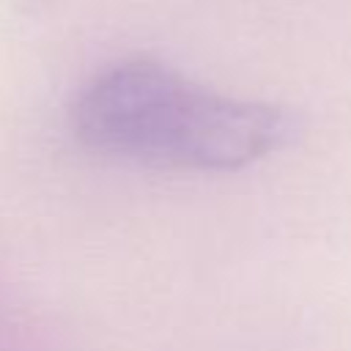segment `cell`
Masks as SVG:
<instances>
[{
    "instance_id": "6da1fadb",
    "label": "cell",
    "mask_w": 351,
    "mask_h": 351,
    "mask_svg": "<svg viewBox=\"0 0 351 351\" xmlns=\"http://www.w3.org/2000/svg\"><path fill=\"white\" fill-rule=\"evenodd\" d=\"M71 126L90 151L195 173L241 170L293 134L285 110L214 93L145 58L96 74L74 101Z\"/></svg>"
}]
</instances>
